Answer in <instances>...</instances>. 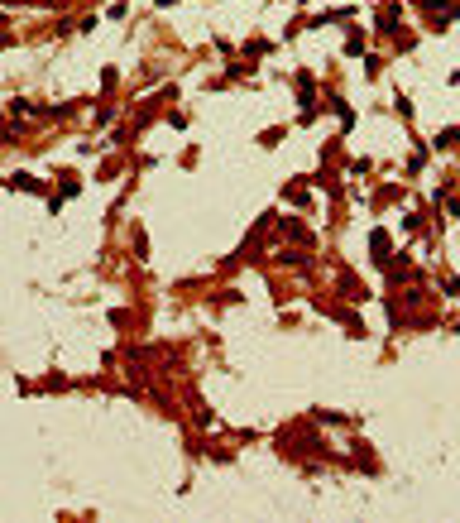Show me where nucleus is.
I'll return each mask as SVG.
<instances>
[{"label":"nucleus","instance_id":"f257e3e1","mask_svg":"<svg viewBox=\"0 0 460 523\" xmlns=\"http://www.w3.org/2000/svg\"><path fill=\"white\" fill-rule=\"evenodd\" d=\"M383 254H388V235L379 231V235H374V259H383Z\"/></svg>","mask_w":460,"mask_h":523},{"label":"nucleus","instance_id":"f03ea898","mask_svg":"<svg viewBox=\"0 0 460 523\" xmlns=\"http://www.w3.org/2000/svg\"><path fill=\"white\" fill-rule=\"evenodd\" d=\"M422 5H451V0H422Z\"/></svg>","mask_w":460,"mask_h":523}]
</instances>
